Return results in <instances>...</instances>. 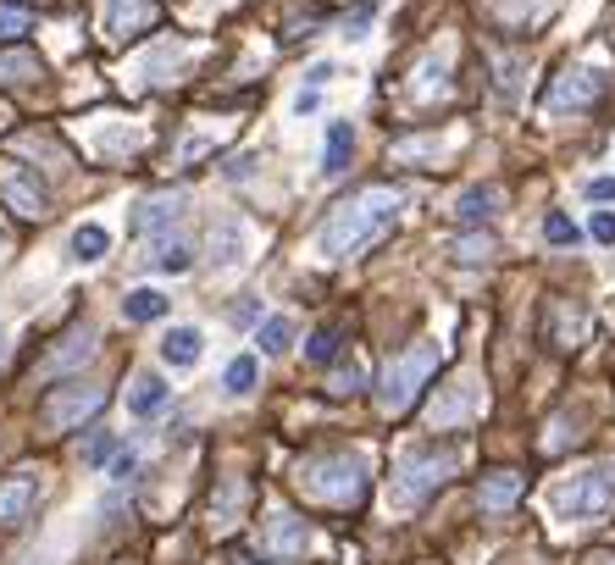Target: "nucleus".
I'll return each instance as SVG.
<instances>
[{
  "mask_svg": "<svg viewBox=\"0 0 615 565\" xmlns=\"http://www.w3.org/2000/svg\"><path fill=\"white\" fill-rule=\"evenodd\" d=\"M89 349H95V333H78L67 349H56V361L50 366H78V361H89Z\"/></svg>",
  "mask_w": 615,
  "mask_h": 565,
  "instance_id": "c85d7f7f",
  "label": "nucleus"
},
{
  "mask_svg": "<svg viewBox=\"0 0 615 565\" xmlns=\"http://www.w3.org/2000/svg\"><path fill=\"white\" fill-rule=\"evenodd\" d=\"M167 399H172V388L161 383L156 372H139V377H133V388H128V410H133L139 421H145V416H161V410H167Z\"/></svg>",
  "mask_w": 615,
  "mask_h": 565,
  "instance_id": "f8f14e48",
  "label": "nucleus"
},
{
  "mask_svg": "<svg viewBox=\"0 0 615 565\" xmlns=\"http://www.w3.org/2000/svg\"><path fill=\"white\" fill-rule=\"evenodd\" d=\"M455 466H460V444L410 449V455H399V466H394V499L399 505H416V499H427L433 488H444V482L455 477Z\"/></svg>",
  "mask_w": 615,
  "mask_h": 565,
  "instance_id": "f03ea898",
  "label": "nucleus"
},
{
  "mask_svg": "<svg viewBox=\"0 0 615 565\" xmlns=\"http://www.w3.org/2000/svg\"><path fill=\"white\" fill-rule=\"evenodd\" d=\"M477 405H483L477 383H455V394H449L444 405H433V427H455V421H460V416H471Z\"/></svg>",
  "mask_w": 615,
  "mask_h": 565,
  "instance_id": "dca6fc26",
  "label": "nucleus"
},
{
  "mask_svg": "<svg viewBox=\"0 0 615 565\" xmlns=\"http://www.w3.org/2000/svg\"><path fill=\"white\" fill-rule=\"evenodd\" d=\"M327 78H333V61H316V67H311V84H316V89H322V84H327Z\"/></svg>",
  "mask_w": 615,
  "mask_h": 565,
  "instance_id": "c9c22d12",
  "label": "nucleus"
},
{
  "mask_svg": "<svg viewBox=\"0 0 615 565\" xmlns=\"http://www.w3.org/2000/svg\"><path fill=\"white\" fill-rule=\"evenodd\" d=\"M0 250H6V233H0Z\"/></svg>",
  "mask_w": 615,
  "mask_h": 565,
  "instance_id": "4c0bfd02",
  "label": "nucleus"
},
{
  "mask_svg": "<svg viewBox=\"0 0 615 565\" xmlns=\"http://www.w3.org/2000/svg\"><path fill=\"white\" fill-rule=\"evenodd\" d=\"M588 200H615V178H588Z\"/></svg>",
  "mask_w": 615,
  "mask_h": 565,
  "instance_id": "f704fd0d",
  "label": "nucleus"
},
{
  "mask_svg": "<svg viewBox=\"0 0 615 565\" xmlns=\"http://www.w3.org/2000/svg\"><path fill=\"white\" fill-rule=\"evenodd\" d=\"M588 565H615V554H593V560Z\"/></svg>",
  "mask_w": 615,
  "mask_h": 565,
  "instance_id": "e433bc0d",
  "label": "nucleus"
},
{
  "mask_svg": "<svg viewBox=\"0 0 615 565\" xmlns=\"http://www.w3.org/2000/svg\"><path fill=\"white\" fill-rule=\"evenodd\" d=\"M433 372H438V344H416V349H405V355H394V361L383 366V383H377V405H383L388 416H405Z\"/></svg>",
  "mask_w": 615,
  "mask_h": 565,
  "instance_id": "7ed1b4c3",
  "label": "nucleus"
},
{
  "mask_svg": "<svg viewBox=\"0 0 615 565\" xmlns=\"http://www.w3.org/2000/svg\"><path fill=\"white\" fill-rule=\"evenodd\" d=\"M543 239L549 244H577V222H571L566 211H549V217H543Z\"/></svg>",
  "mask_w": 615,
  "mask_h": 565,
  "instance_id": "a878e982",
  "label": "nucleus"
},
{
  "mask_svg": "<svg viewBox=\"0 0 615 565\" xmlns=\"http://www.w3.org/2000/svg\"><path fill=\"white\" fill-rule=\"evenodd\" d=\"M599 95H604V78L588 73V67H566V73L549 84V106H555V111H566V106L571 111H588Z\"/></svg>",
  "mask_w": 615,
  "mask_h": 565,
  "instance_id": "6e6552de",
  "label": "nucleus"
},
{
  "mask_svg": "<svg viewBox=\"0 0 615 565\" xmlns=\"http://www.w3.org/2000/svg\"><path fill=\"white\" fill-rule=\"evenodd\" d=\"M305 521H294L289 510H278V516L266 521V554H278V560H300L305 554Z\"/></svg>",
  "mask_w": 615,
  "mask_h": 565,
  "instance_id": "9b49d317",
  "label": "nucleus"
},
{
  "mask_svg": "<svg viewBox=\"0 0 615 565\" xmlns=\"http://www.w3.org/2000/svg\"><path fill=\"white\" fill-rule=\"evenodd\" d=\"M145 261L156 266V272H189V244L183 239H156Z\"/></svg>",
  "mask_w": 615,
  "mask_h": 565,
  "instance_id": "aec40b11",
  "label": "nucleus"
},
{
  "mask_svg": "<svg viewBox=\"0 0 615 565\" xmlns=\"http://www.w3.org/2000/svg\"><path fill=\"white\" fill-rule=\"evenodd\" d=\"M366 383V372H361V366H338V372H333V394H355V388H361Z\"/></svg>",
  "mask_w": 615,
  "mask_h": 565,
  "instance_id": "7c9ffc66",
  "label": "nucleus"
},
{
  "mask_svg": "<svg viewBox=\"0 0 615 565\" xmlns=\"http://www.w3.org/2000/svg\"><path fill=\"white\" fill-rule=\"evenodd\" d=\"M106 250H111V233L100 228V222H84V228L73 233V261H100Z\"/></svg>",
  "mask_w": 615,
  "mask_h": 565,
  "instance_id": "412c9836",
  "label": "nucleus"
},
{
  "mask_svg": "<svg viewBox=\"0 0 615 565\" xmlns=\"http://www.w3.org/2000/svg\"><path fill=\"white\" fill-rule=\"evenodd\" d=\"M333 349H338V327H316L305 355H311V361H333Z\"/></svg>",
  "mask_w": 615,
  "mask_h": 565,
  "instance_id": "cd10ccee",
  "label": "nucleus"
},
{
  "mask_svg": "<svg viewBox=\"0 0 615 565\" xmlns=\"http://www.w3.org/2000/svg\"><path fill=\"white\" fill-rule=\"evenodd\" d=\"M111 455H117V438H111V433H100V438H95V444H89V449H84V460H89V466H106V460H111Z\"/></svg>",
  "mask_w": 615,
  "mask_h": 565,
  "instance_id": "2f4dec72",
  "label": "nucleus"
},
{
  "mask_svg": "<svg viewBox=\"0 0 615 565\" xmlns=\"http://www.w3.org/2000/svg\"><path fill=\"white\" fill-rule=\"evenodd\" d=\"M255 372H261V366H255V355H239V361H228V372H222V388H228V394H250Z\"/></svg>",
  "mask_w": 615,
  "mask_h": 565,
  "instance_id": "b1692460",
  "label": "nucleus"
},
{
  "mask_svg": "<svg viewBox=\"0 0 615 565\" xmlns=\"http://www.w3.org/2000/svg\"><path fill=\"white\" fill-rule=\"evenodd\" d=\"M289 338H294V322H289V316H266V322L255 327V344H261L266 355H283V349H289Z\"/></svg>",
  "mask_w": 615,
  "mask_h": 565,
  "instance_id": "5701e85b",
  "label": "nucleus"
},
{
  "mask_svg": "<svg viewBox=\"0 0 615 565\" xmlns=\"http://www.w3.org/2000/svg\"><path fill=\"white\" fill-rule=\"evenodd\" d=\"M449 250H455L460 261H488V255H494V239H488V233H483V239H455Z\"/></svg>",
  "mask_w": 615,
  "mask_h": 565,
  "instance_id": "c756f323",
  "label": "nucleus"
},
{
  "mask_svg": "<svg viewBox=\"0 0 615 565\" xmlns=\"http://www.w3.org/2000/svg\"><path fill=\"white\" fill-rule=\"evenodd\" d=\"M200 349H205L200 327H172V333L161 338V361L167 366H194L200 361Z\"/></svg>",
  "mask_w": 615,
  "mask_h": 565,
  "instance_id": "2eb2a0df",
  "label": "nucleus"
},
{
  "mask_svg": "<svg viewBox=\"0 0 615 565\" xmlns=\"http://www.w3.org/2000/svg\"><path fill=\"white\" fill-rule=\"evenodd\" d=\"M133 471H139V455H133V449H122V455H111V482H128Z\"/></svg>",
  "mask_w": 615,
  "mask_h": 565,
  "instance_id": "473e14b6",
  "label": "nucleus"
},
{
  "mask_svg": "<svg viewBox=\"0 0 615 565\" xmlns=\"http://www.w3.org/2000/svg\"><path fill=\"white\" fill-rule=\"evenodd\" d=\"M178 217H183V194H156V200H145V205H139V217H133V228L156 239V233H161V228H172Z\"/></svg>",
  "mask_w": 615,
  "mask_h": 565,
  "instance_id": "4468645a",
  "label": "nucleus"
},
{
  "mask_svg": "<svg viewBox=\"0 0 615 565\" xmlns=\"http://www.w3.org/2000/svg\"><path fill=\"white\" fill-rule=\"evenodd\" d=\"M593 239L615 244V211H593Z\"/></svg>",
  "mask_w": 615,
  "mask_h": 565,
  "instance_id": "72a5a7b5",
  "label": "nucleus"
},
{
  "mask_svg": "<svg viewBox=\"0 0 615 565\" xmlns=\"http://www.w3.org/2000/svg\"><path fill=\"white\" fill-rule=\"evenodd\" d=\"M39 56L34 50H0V78H34Z\"/></svg>",
  "mask_w": 615,
  "mask_h": 565,
  "instance_id": "393cba45",
  "label": "nucleus"
},
{
  "mask_svg": "<svg viewBox=\"0 0 615 565\" xmlns=\"http://www.w3.org/2000/svg\"><path fill=\"white\" fill-rule=\"evenodd\" d=\"M34 505H39V477L34 471H17V477L0 482V527H17Z\"/></svg>",
  "mask_w": 615,
  "mask_h": 565,
  "instance_id": "9d476101",
  "label": "nucleus"
},
{
  "mask_svg": "<svg viewBox=\"0 0 615 565\" xmlns=\"http://www.w3.org/2000/svg\"><path fill=\"white\" fill-rule=\"evenodd\" d=\"M305 488L327 505H361L366 493V460L361 455H322L305 466Z\"/></svg>",
  "mask_w": 615,
  "mask_h": 565,
  "instance_id": "20e7f679",
  "label": "nucleus"
},
{
  "mask_svg": "<svg viewBox=\"0 0 615 565\" xmlns=\"http://www.w3.org/2000/svg\"><path fill=\"white\" fill-rule=\"evenodd\" d=\"M560 510L571 521H604L615 510V466H593L560 493Z\"/></svg>",
  "mask_w": 615,
  "mask_h": 565,
  "instance_id": "39448f33",
  "label": "nucleus"
},
{
  "mask_svg": "<svg viewBox=\"0 0 615 565\" xmlns=\"http://www.w3.org/2000/svg\"><path fill=\"white\" fill-rule=\"evenodd\" d=\"M494 211H499V189H494V183H477V189H466L455 200V217L460 222H483V217H494Z\"/></svg>",
  "mask_w": 615,
  "mask_h": 565,
  "instance_id": "a211bd4d",
  "label": "nucleus"
},
{
  "mask_svg": "<svg viewBox=\"0 0 615 565\" xmlns=\"http://www.w3.org/2000/svg\"><path fill=\"white\" fill-rule=\"evenodd\" d=\"M350 150H355L350 122H333V128H327V150H322V172H327V178H338V172L350 167Z\"/></svg>",
  "mask_w": 615,
  "mask_h": 565,
  "instance_id": "f3484780",
  "label": "nucleus"
},
{
  "mask_svg": "<svg viewBox=\"0 0 615 565\" xmlns=\"http://www.w3.org/2000/svg\"><path fill=\"white\" fill-rule=\"evenodd\" d=\"M167 294L161 289H133L128 300H122V316H128V322H161V316H167Z\"/></svg>",
  "mask_w": 615,
  "mask_h": 565,
  "instance_id": "6ab92c4d",
  "label": "nucleus"
},
{
  "mask_svg": "<svg viewBox=\"0 0 615 565\" xmlns=\"http://www.w3.org/2000/svg\"><path fill=\"white\" fill-rule=\"evenodd\" d=\"M211 250H217V255H211L217 266H233L244 255V228H239V222H222V228L211 233Z\"/></svg>",
  "mask_w": 615,
  "mask_h": 565,
  "instance_id": "4be33fe9",
  "label": "nucleus"
},
{
  "mask_svg": "<svg viewBox=\"0 0 615 565\" xmlns=\"http://www.w3.org/2000/svg\"><path fill=\"white\" fill-rule=\"evenodd\" d=\"M0 200L12 205V211H23V217H45V189H39V178L28 167L17 172H0Z\"/></svg>",
  "mask_w": 615,
  "mask_h": 565,
  "instance_id": "1a4fd4ad",
  "label": "nucleus"
},
{
  "mask_svg": "<svg viewBox=\"0 0 615 565\" xmlns=\"http://www.w3.org/2000/svg\"><path fill=\"white\" fill-rule=\"evenodd\" d=\"M527 493V477L521 471H494V477H483V488H477V505L483 510H510Z\"/></svg>",
  "mask_w": 615,
  "mask_h": 565,
  "instance_id": "ddd939ff",
  "label": "nucleus"
},
{
  "mask_svg": "<svg viewBox=\"0 0 615 565\" xmlns=\"http://www.w3.org/2000/svg\"><path fill=\"white\" fill-rule=\"evenodd\" d=\"M100 410H106V388H95V383L56 388V394L45 399V421L56 427V433H73V427H84L89 416H100Z\"/></svg>",
  "mask_w": 615,
  "mask_h": 565,
  "instance_id": "423d86ee",
  "label": "nucleus"
},
{
  "mask_svg": "<svg viewBox=\"0 0 615 565\" xmlns=\"http://www.w3.org/2000/svg\"><path fill=\"white\" fill-rule=\"evenodd\" d=\"M399 205H405V194H399L394 183H372V189L350 194L338 211H327L322 233H316L322 255H327V261H344V255L366 250V244H372L377 233L399 217Z\"/></svg>",
  "mask_w": 615,
  "mask_h": 565,
  "instance_id": "f257e3e1",
  "label": "nucleus"
},
{
  "mask_svg": "<svg viewBox=\"0 0 615 565\" xmlns=\"http://www.w3.org/2000/svg\"><path fill=\"white\" fill-rule=\"evenodd\" d=\"M34 28V17L23 12V6H0V39H17V34H28Z\"/></svg>",
  "mask_w": 615,
  "mask_h": 565,
  "instance_id": "bb28decb",
  "label": "nucleus"
},
{
  "mask_svg": "<svg viewBox=\"0 0 615 565\" xmlns=\"http://www.w3.org/2000/svg\"><path fill=\"white\" fill-rule=\"evenodd\" d=\"M161 23V0H106L100 6V34L111 45H128V39L150 34Z\"/></svg>",
  "mask_w": 615,
  "mask_h": 565,
  "instance_id": "0eeeda50",
  "label": "nucleus"
}]
</instances>
